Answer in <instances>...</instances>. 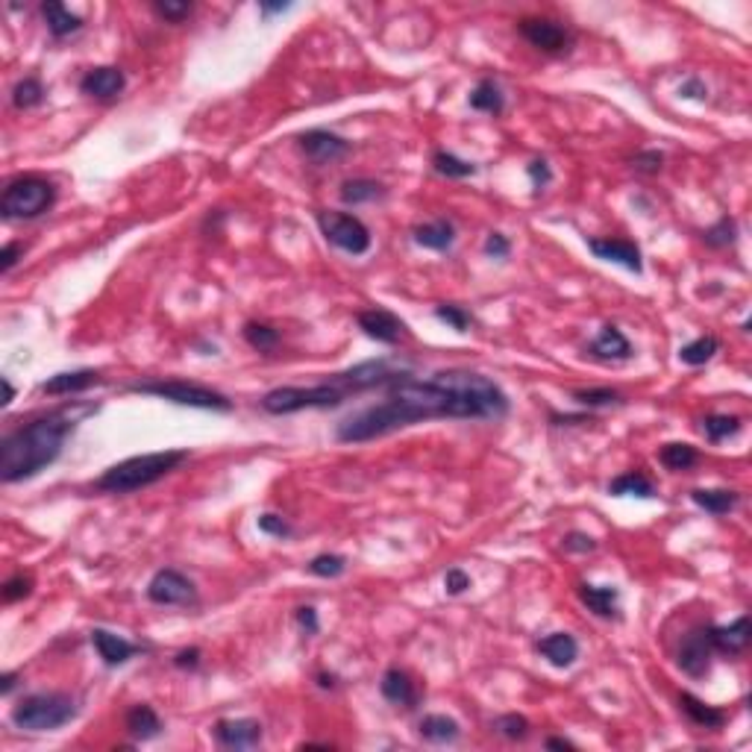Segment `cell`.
Returning a JSON list of instances; mask_svg holds the SVG:
<instances>
[{
	"instance_id": "cell-1",
	"label": "cell",
	"mask_w": 752,
	"mask_h": 752,
	"mask_svg": "<svg viewBox=\"0 0 752 752\" xmlns=\"http://www.w3.org/2000/svg\"><path fill=\"white\" fill-rule=\"evenodd\" d=\"M508 415V397L494 379L474 370H441L433 376H397L385 400L338 424V441L365 444L426 420H497Z\"/></svg>"
},
{
	"instance_id": "cell-2",
	"label": "cell",
	"mask_w": 752,
	"mask_h": 752,
	"mask_svg": "<svg viewBox=\"0 0 752 752\" xmlns=\"http://www.w3.org/2000/svg\"><path fill=\"white\" fill-rule=\"evenodd\" d=\"M92 412L95 406H65L12 429L0 441V479L6 485H12L47 470L62 456L65 441L77 429L79 420Z\"/></svg>"
},
{
	"instance_id": "cell-3",
	"label": "cell",
	"mask_w": 752,
	"mask_h": 752,
	"mask_svg": "<svg viewBox=\"0 0 752 752\" xmlns=\"http://www.w3.org/2000/svg\"><path fill=\"white\" fill-rule=\"evenodd\" d=\"M397 376H403V374L391 370L388 359H374V362H362V365L344 370V374H333V376H326L324 383L309 385V388H297V385L274 388L259 400V406H262L268 415H294V412H303V409H335L353 394L391 385Z\"/></svg>"
},
{
	"instance_id": "cell-4",
	"label": "cell",
	"mask_w": 752,
	"mask_h": 752,
	"mask_svg": "<svg viewBox=\"0 0 752 752\" xmlns=\"http://www.w3.org/2000/svg\"><path fill=\"white\" fill-rule=\"evenodd\" d=\"M188 456H192L188 450H159V453L129 456L109 467L103 476H97L95 491H100V494H136V491L156 485L159 479L174 474L183 461H188Z\"/></svg>"
},
{
	"instance_id": "cell-5",
	"label": "cell",
	"mask_w": 752,
	"mask_h": 752,
	"mask_svg": "<svg viewBox=\"0 0 752 752\" xmlns=\"http://www.w3.org/2000/svg\"><path fill=\"white\" fill-rule=\"evenodd\" d=\"M77 699L71 694H59V690H47V694H29L12 708L15 729L24 731H54L71 723L77 717Z\"/></svg>"
},
{
	"instance_id": "cell-6",
	"label": "cell",
	"mask_w": 752,
	"mask_h": 752,
	"mask_svg": "<svg viewBox=\"0 0 752 752\" xmlns=\"http://www.w3.org/2000/svg\"><path fill=\"white\" fill-rule=\"evenodd\" d=\"M133 394H147L159 400H170L177 406L188 409H206V412H233V400L224 397L215 388L186 383V379H145V383L127 385Z\"/></svg>"
},
{
	"instance_id": "cell-7",
	"label": "cell",
	"mask_w": 752,
	"mask_h": 752,
	"mask_svg": "<svg viewBox=\"0 0 752 752\" xmlns=\"http://www.w3.org/2000/svg\"><path fill=\"white\" fill-rule=\"evenodd\" d=\"M56 203V186L45 177H18L4 188L0 212L6 220H33Z\"/></svg>"
},
{
	"instance_id": "cell-8",
	"label": "cell",
	"mask_w": 752,
	"mask_h": 752,
	"mask_svg": "<svg viewBox=\"0 0 752 752\" xmlns=\"http://www.w3.org/2000/svg\"><path fill=\"white\" fill-rule=\"evenodd\" d=\"M318 227L333 247L350 256H362L370 250V229L350 212H318Z\"/></svg>"
},
{
	"instance_id": "cell-9",
	"label": "cell",
	"mask_w": 752,
	"mask_h": 752,
	"mask_svg": "<svg viewBox=\"0 0 752 752\" xmlns=\"http://www.w3.org/2000/svg\"><path fill=\"white\" fill-rule=\"evenodd\" d=\"M147 599L153 606H188L197 599V588L188 576H183L174 567L156 570L153 579L147 583Z\"/></svg>"
},
{
	"instance_id": "cell-10",
	"label": "cell",
	"mask_w": 752,
	"mask_h": 752,
	"mask_svg": "<svg viewBox=\"0 0 752 752\" xmlns=\"http://www.w3.org/2000/svg\"><path fill=\"white\" fill-rule=\"evenodd\" d=\"M711 656H715V644H711L708 626H697L682 638L676 665L682 667V673H688L690 679H703L711 670Z\"/></svg>"
},
{
	"instance_id": "cell-11",
	"label": "cell",
	"mask_w": 752,
	"mask_h": 752,
	"mask_svg": "<svg viewBox=\"0 0 752 752\" xmlns=\"http://www.w3.org/2000/svg\"><path fill=\"white\" fill-rule=\"evenodd\" d=\"M517 29L529 45L544 50V54H567L574 47V33L565 24L550 21V18H524Z\"/></svg>"
},
{
	"instance_id": "cell-12",
	"label": "cell",
	"mask_w": 752,
	"mask_h": 752,
	"mask_svg": "<svg viewBox=\"0 0 752 752\" xmlns=\"http://www.w3.org/2000/svg\"><path fill=\"white\" fill-rule=\"evenodd\" d=\"M297 142H300V150H303L315 165L338 162V159H344L350 153L347 138L329 133V129H306V133H300Z\"/></svg>"
},
{
	"instance_id": "cell-13",
	"label": "cell",
	"mask_w": 752,
	"mask_h": 752,
	"mask_svg": "<svg viewBox=\"0 0 752 752\" xmlns=\"http://www.w3.org/2000/svg\"><path fill=\"white\" fill-rule=\"evenodd\" d=\"M262 723L253 717L218 720L215 723V740L227 749H256L262 744Z\"/></svg>"
},
{
	"instance_id": "cell-14",
	"label": "cell",
	"mask_w": 752,
	"mask_h": 752,
	"mask_svg": "<svg viewBox=\"0 0 752 752\" xmlns=\"http://www.w3.org/2000/svg\"><path fill=\"white\" fill-rule=\"evenodd\" d=\"M588 250L597 259L611 265H620L632 270V274H640L644 270V262H640V247L635 242H626V238H591Z\"/></svg>"
},
{
	"instance_id": "cell-15",
	"label": "cell",
	"mask_w": 752,
	"mask_h": 752,
	"mask_svg": "<svg viewBox=\"0 0 752 752\" xmlns=\"http://www.w3.org/2000/svg\"><path fill=\"white\" fill-rule=\"evenodd\" d=\"M356 320L365 329V335L379 341V344H397L406 335V324L388 309H365V312H359Z\"/></svg>"
},
{
	"instance_id": "cell-16",
	"label": "cell",
	"mask_w": 752,
	"mask_h": 752,
	"mask_svg": "<svg viewBox=\"0 0 752 752\" xmlns=\"http://www.w3.org/2000/svg\"><path fill=\"white\" fill-rule=\"evenodd\" d=\"M124 86H127V77L121 68H115V65L92 68V71L79 79V92L95 100H115L124 92Z\"/></svg>"
},
{
	"instance_id": "cell-17",
	"label": "cell",
	"mask_w": 752,
	"mask_h": 752,
	"mask_svg": "<svg viewBox=\"0 0 752 752\" xmlns=\"http://www.w3.org/2000/svg\"><path fill=\"white\" fill-rule=\"evenodd\" d=\"M379 690L388 699L391 706H403V708H417L420 703V690L415 685V679L400 667H388L383 673V682H379Z\"/></svg>"
},
{
	"instance_id": "cell-18",
	"label": "cell",
	"mask_w": 752,
	"mask_h": 752,
	"mask_svg": "<svg viewBox=\"0 0 752 752\" xmlns=\"http://www.w3.org/2000/svg\"><path fill=\"white\" fill-rule=\"evenodd\" d=\"M100 383V374L92 368H79V370H62V374L47 376L42 383V391L47 397H68V394H83L92 385Z\"/></svg>"
},
{
	"instance_id": "cell-19",
	"label": "cell",
	"mask_w": 752,
	"mask_h": 752,
	"mask_svg": "<svg viewBox=\"0 0 752 752\" xmlns=\"http://www.w3.org/2000/svg\"><path fill=\"white\" fill-rule=\"evenodd\" d=\"M711 644H715V653L720 656H740L749 647V617L740 615L735 624L729 626H708Z\"/></svg>"
},
{
	"instance_id": "cell-20",
	"label": "cell",
	"mask_w": 752,
	"mask_h": 752,
	"mask_svg": "<svg viewBox=\"0 0 752 752\" xmlns=\"http://www.w3.org/2000/svg\"><path fill=\"white\" fill-rule=\"evenodd\" d=\"M92 644L97 649V656L103 658L106 667H121L138 653V647L133 640L115 635V632H109V629H92Z\"/></svg>"
},
{
	"instance_id": "cell-21",
	"label": "cell",
	"mask_w": 752,
	"mask_h": 752,
	"mask_svg": "<svg viewBox=\"0 0 752 752\" xmlns=\"http://www.w3.org/2000/svg\"><path fill=\"white\" fill-rule=\"evenodd\" d=\"M588 353L594 359H603V362H626V359H632V344L615 324H606L599 329V335L591 341Z\"/></svg>"
},
{
	"instance_id": "cell-22",
	"label": "cell",
	"mask_w": 752,
	"mask_h": 752,
	"mask_svg": "<svg viewBox=\"0 0 752 752\" xmlns=\"http://www.w3.org/2000/svg\"><path fill=\"white\" fill-rule=\"evenodd\" d=\"M538 653L544 656L553 667L565 670L579 658V644L570 632H553V635L538 640Z\"/></svg>"
},
{
	"instance_id": "cell-23",
	"label": "cell",
	"mask_w": 752,
	"mask_h": 752,
	"mask_svg": "<svg viewBox=\"0 0 752 752\" xmlns=\"http://www.w3.org/2000/svg\"><path fill=\"white\" fill-rule=\"evenodd\" d=\"M579 599L588 606V611H594L597 617H617L620 611V591L615 585H579Z\"/></svg>"
},
{
	"instance_id": "cell-24",
	"label": "cell",
	"mask_w": 752,
	"mask_h": 752,
	"mask_svg": "<svg viewBox=\"0 0 752 752\" xmlns=\"http://www.w3.org/2000/svg\"><path fill=\"white\" fill-rule=\"evenodd\" d=\"M456 242V227L450 224L447 218H435L429 220V224H420L415 227V244L426 247V250H438V253H444Z\"/></svg>"
},
{
	"instance_id": "cell-25",
	"label": "cell",
	"mask_w": 752,
	"mask_h": 752,
	"mask_svg": "<svg viewBox=\"0 0 752 752\" xmlns=\"http://www.w3.org/2000/svg\"><path fill=\"white\" fill-rule=\"evenodd\" d=\"M42 15H45V24H47L54 38L74 36L83 29V18L74 15L71 9H68L65 4H59V0H47V4H42Z\"/></svg>"
},
{
	"instance_id": "cell-26",
	"label": "cell",
	"mask_w": 752,
	"mask_h": 752,
	"mask_svg": "<svg viewBox=\"0 0 752 752\" xmlns=\"http://www.w3.org/2000/svg\"><path fill=\"white\" fill-rule=\"evenodd\" d=\"M690 500L708 511V515H729L731 508H735L740 503V494L738 491H731V488H697V491H690Z\"/></svg>"
},
{
	"instance_id": "cell-27",
	"label": "cell",
	"mask_w": 752,
	"mask_h": 752,
	"mask_svg": "<svg viewBox=\"0 0 752 752\" xmlns=\"http://www.w3.org/2000/svg\"><path fill=\"white\" fill-rule=\"evenodd\" d=\"M417 731H420V738L429 740V744H453V740H459V735H461V726L447 715H426L417 723Z\"/></svg>"
},
{
	"instance_id": "cell-28",
	"label": "cell",
	"mask_w": 752,
	"mask_h": 752,
	"mask_svg": "<svg viewBox=\"0 0 752 752\" xmlns=\"http://www.w3.org/2000/svg\"><path fill=\"white\" fill-rule=\"evenodd\" d=\"M127 731L133 735L136 740H150V738H159V731H162V720L150 706H133L127 711Z\"/></svg>"
},
{
	"instance_id": "cell-29",
	"label": "cell",
	"mask_w": 752,
	"mask_h": 752,
	"mask_svg": "<svg viewBox=\"0 0 752 752\" xmlns=\"http://www.w3.org/2000/svg\"><path fill=\"white\" fill-rule=\"evenodd\" d=\"M506 106V97H503V88L497 86V79H479L476 88L470 92V109H476V112H485V115H500Z\"/></svg>"
},
{
	"instance_id": "cell-30",
	"label": "cell",
	"mask_w": 752,
	"mask_h": 752,
	"mask_svg": "<svg viewBox=\"0 0 752 752\" xmlns=\"http://www.w3.org/2000/svg\"><path fill=\"white\" fill-rule=\"evenodd\" d=\"M608 494L611 497H640V500H653L656 497V485L640 474V470H629V474H620L617 479L608 483Z\"/></svg>"
},
{
	"instance_id": "cell-31",
	"label": "cell",
	"mask_w": 752,
	"mask_h": 752,
	"mask_svg": "<svg viewBox=\"0 0 752 752\" xmlns=\"http://www.w3.org/2000/svg\"><path fill=\"white\" fill-rule=\"evenodd\" d=\"M679 706L690 717V723H697V726H703V729H720V726L726 723L723 711L715 708V706H706L703 699H697L694 694H682Z\"/></svg>"
},
{
	"instance_id": "cell-32",
	"label": "cell",
	"mask_w": 752,
	"mask_h": 752,
	"mask_svg": "<svg viewBox=\"0 0 752 752\" xmlns=\"http://www.w3.org/2000/svg\"><path fill=\"white\" fill-rule=\"evenodd\" d=\"M383 194H385V188L379 186L376 179L359 177V179H347V183H341V200H344L347 206H362V203H370V200H376Z\"/></svg>"
},
{
	"instance_id": "cell-33",
	"label": "cell",
	"mask_w": 752,
	"mask_h": 752,
	"mask_svg": "<svg viewBox=\"0 0 752 752\" xmlns=\"http://www.w3.org/2000/svg\"><path fill=\"white\" fill-rule=\"evenodd\" d=\"M717 353H720V338L717 335H699L697 341H690V344H685L679 350V362H685L690 368H699V365L711 362Z\"/></svg>"
},
{
	"instance_id": "cell-34",
	"label": "cell",
	"mask_w": 752,
	"mask_h": 752,
	"mask_svg": "<svg viewBox=\"0 0 752 752\" xmlns=\"http://www.w3.org/2000/svg\"><path fill=\"white\" fill-rule=\"evenodd\" d=\"M433 168L438 170L441 177H450V179H467L476 174V165L467 162V159H459L456 153H450V150H435L433 153Z\"/></svg>"
},
{
	"instance_id": "cell-35",
	"label": "cell",
	"mask_w": 752,
	"mask_h": 752,
	"mask_svg": "<svg viewBox=\"0 0 752 752\" xmlns=\"http://www.w3.org/2000/svg\"><path fill=\"white\" fill-rule=\"evenodd\" d=\"M740 426L744 424H740V417H735V415H706L703 417V433L711 444H720V441L738 435Z\"/></svg>"
},
{
	"instance_id": "cell-36",
	"label": "cell",
	"mask_w": 752,
	"mask_h": 752,
	"mask_svg": "<svg viewBox=\"0 0 752 752\" xmlns=\"http://www.w3.org/2000/svg\"><path fill=\"white\" fill-rule=\"evenodd\" d=\"M574 400L588 409H606V406H624L626 397L615 388H576Z\"/></svg>"
},
{
	"instance_id": "cell-37",
	"label": "cell",
	"mask_w": 752,
	"mask_h": 752,
	"mask_svg": "<svg viewBox=\"0 0 752 752\" xmlns=\"http://www.w3.org/2000/svg\"><path fill=\"white\" fill-rule=\"evenodd\" d=\"M661 465L670 467V470H690L699 461V453H697V447H690V444H665L661 447Z\"/></svg>"
},
{
	"instance_id": "cell-38",
	"label": "cell",
	"mask_w": 752,
	"mask_h": 752,
	"mask_svg": "<svg viewBox=\"0 0 752 752\" xmlns=\"http://www.w3.org/2000/svg\"><path fill=\"white\" fill-rule=\"evenodd\" d=\"M244 341L259 353H268L279 344V329L262 324V320H250V324H244Z\"/></svg>"
},
{
	"instance_id": "cell-39",
	"label": "cell",
	"mask_w": 752,
	"mask_h": 752,
	"mask_svg": "<svg viewBox=\"0 0 752 752\" xmlns=\"http://www.w3.org/2000/svg\"><path fill=\"white\" fill-rule=\"evenodd\" d=\"M45 86L38 77H24L21 83H15L12 88V106L15 109H33L45 100Z\"/></svg>"
},
{
	"instance_id": "cell-40",
	"label": "cell",
	"mask_w": 752,
	"mask_h": 752,
	"mask_svg": "<svg viewBox=\"0 0 752 752\" xmlns=\"http://www.w3.org/2000/svg\"><path fill=\"white\" fill-rule=\"evenodd\" d=\"M735 238H738V224H735V218H720L715 227H708L706 233H703V242L708 247H729V244H735Z\"/></svg>"
},
{
	"instance_id": "cell-41",
	"label": "cell",
	"mask_w": 752,
	"mask_h": 752,
	"mask_svg": "<svg viewBox=\"0 0 752 752\" xmlns=\"http://www.w3.org/2000/svg\"><path fill=\"white\" fill-rule=\"evenodd\" d=\"M347 570V558L344 556H335V553H320L309 561V574L320 576V579H335Z\"/></svg>"
},
{
	"instance_id": "cell-42",
	"label": "cell",
	"mask_w": 752,
	"mask_h": 752,
	"mask_svg": "<svg viewBox=\"0 0 752 752\" xmlns=\"http://www.w3.org/2000/svg\"><path fill=\"white\" fill-rule=\"evenodd\" d=\"M494 729L508 740H526L529 738V720L524 715H503L494 720Z\"/></svg>"
},
{
	"instance_id": "cell-43",
	"label": "cell",
	"mask_w": 752,
	"mask_h": 752,
	"mask_svg": "<svg viewBox=\"0 0 752 752\" xmlns=\"http://www.w3.org/2000/svg\"><path fill=\"white\" fill-rule=\"evenodd\" d=\"M153 9H156L159 18H165L168 24H183L186 18L194 12V6L186 4V0H156Z\"/></svg>"
},
{
	"instance_id": "cell-44",
	"label": "cell",
	"mask_w": 752,
	"mask_h": 752,
	"mask_svg": "<svg viewBox=\"0 0 752 752\" xmlns=\"http://www.w3.org/2000/svg\"><path fill=\"white\" fill-rule=\"evenodd\" d=\"M435 318L444 320V324H450V326L456 329V333H467V326L474 324V315H470L467 309L453 306V303H441L435 309Z\"/></svg>"
},
{
	"instance_id": "cell-45",
	"label": "cell",
	"mask_w": 752,
	"mask_h": 752,
	"mask_svg": "<svg viewBox=\"0 0 752 752\" xmlns=\"http://www.w3.org/2000/svg\"><path fill=\"white\" fill-rule=\"evenodd\" d=\"M29 594H33V579L24 574H15L4 583V603H18V599H27Z\"/></svg>"
},
{
	"instance_id": "cell-46",
	"label": "cell",
	"mask_w": 752,
	"mask_h": 752,
	"mask_svg": "<svg viewBox=\"0 0 752 752\" xmlns=\"http://www.w3.org/2000/svg\"><path fill=\"white\" fill-rule=\"evenodd\" d=\"M259 533H265V535H274V538H288L294 533L292 524H288L285 517H279V515H262L259 517Z\"/></svg>"
},
{
	"instance_id": "cell-47",
	"label": "cell",
	"mask_w": 752,
	"mask_h": 752,
	"mask_svg": "<svg viewBox=\"0 0 752 752\" xmlns=\"http://www.w3.org/2000/svg\"><path fill=\"white\" fill-rule=\"evenodd\" d=\"M467 588H470V576L461 567H450L447 574H444V591H447L450 597L465 594Z\"/></svg>"
},
{
	"instance_id": "cell-48",
	"label": "cell",
	"mask_w": 752,
	"mask_h": 752,
	"mask_svg": "<svg viewBox=\"0 0 752 752\" xmlns=\"http://www.w3.org/2000/svg\"><path fill=\"white\" fill-rule=\"evenodd\" d=\"M526 174H529V179H533L535 192H544V188L550 186V179H553V170H550V165L544 162V159H535V162H529Z\"/></svg>"
},
{
	"instance_id": "cell-49",
	"label": "cell",
	"mask_w": 752,
	"mask_h": 752,
	"mask_svg": "<svg viewBox=\"0 0 752 752\" xmlns=\"http://www.w3.org/2000/svg\"><path fill=\"white\" fill-rule=\"evenodd\" d=\"M24 244L21 242H9V244H4V250H0V270H4V274H9V270H12L18 262H21L24 259Z\"/></svg>"
},
{
	"instance_id": "cell-50",
	"label": "cell",
	"mask_w": 752,
	"mask_h": 752,
	"mask_svg": "<svg viewBox=\"0 0 752 752\" xmlns=\"http://www.w3.org/2000/svg\"><path fill=\"white\" fill-rule=\"evenodd\" d=\"M661 162H665V156H661L658 150H644V153H638L635 159H632L635 170H644V174H658Z\"/></svg>"
},
{
	"instance_id": "cell-51",
	"label": "cell",
	"mask_w": 752,
	"mask_h": 752,
	"mask_svg": "<svg viewBox=\"0 0 752 752\" xmlns=\"http://www.w3.org/2000/svg\"><path fill=\"white\" fill-rule=\"evenodd\" d=\"M485 253H488L491 259H508L511 242H508L503 233H488V238H485Z\"/></svg>"
},
{
	"instance_id": "cell-52",
	"label": "cell",
	"mask_w": 752,
	"mask_h": 752,
	"mask_svg": "<svg viewBox=\"0 0 752 752\" xmlns=\"http://www.w3.org/2000/svg\"><path fill=\"white\" fill-rule=\"evenodd\" d=\"M565 550L567 553H591V550H597V541L588 533H570L565 535Z\"/></svg>"
},
{
	"instance_id": "cell-53",
	"label": "cell",
	"mask_w": 752,
	"mask_h": 752,
	"mask_svg": "<svg viewBox=\"0 0 752 752\" xmlns=\"http://www.w3.org/2000/svg\"><path fill=\"white\" fill-rule=\"evenodd\" d=\"M297 626L306 632V635H318V629H320V624H318V611L312 608V606H300L297 608Z\"/></svg>"
},
{
	"instance_id": "cell-54",
	"label": "cell",
	"mask_w": 752,
	"mask_h": 752,
	"mask_svg": "<svg viewBox=\"0 0 752 752\" xmlns=\"http://www.w3.org/2000/svg\"><path fill=\"white\" fill-rule=\"evenodd\" d=\"M174 665L179 670H197L200 667V649L197 647H188V649H179L174 656Z\"/></svg>"
},
{
	"instance_id": "cell-55",
	"label": "cell",
	"mask_w": 752,
	"mask_h": 752,
	"mask_svg": "<svg viewBox=\"0 0 752 752\" xmlns=\"http://www.w3.org/2000/svg\"><path fill=\"white\" fill-rule=\"evenodd\" d=\"M679 95L682 97H694V100H706L708 97V88H706V83L703 79H688V83H682L679 86Z\"/></svg>"
},
{
	"instance_id": "cell-56",
	"label": "cell",
	"mask_w": 752,
	"mask_h": 752,
	"mask_svg": "<svg viewBox=\"0 0 752 752\" xmlns=\"http://www.w3.org/2000/svg\"><path fill=\"white\" fill-rule=\"evenodd\" d=\"M15 685H18V673H4V679H0V694L9 697Z\"/></svg>"
},
{
	"instance_id": "cell-57",
	"label": "cell",
	"mask_w": 752,
	"mask_h": 752,
	"mask_svg": "<svg viewBox=\"0 0 752 752\" xmlns=\"http://www.w3.org/2000/svg\"><path fill=\"white\" fill-rule=\"evenodd\" d=\"M547 749H576V744L567 738H547Z\"/></svg>"
},
{
	"instance_id": "cell-58",
	"label": "cell",
	"mask_w": 752,
	"mask_h": 752,
	"mask_svg": "<svg viewBox=\"0 0 752 752\" xmlns=\"http://www.w3.org/2000/svg\"><path fill=\"white\" fill-rule=\"evenodd\" d=\"M259 9H262V15H277V12L292 9V4H259Z\"/></svg>"
},
{
	"instance_id": "cell-59",
	"label": "cell",
	"mask_w": 752,
	"mask_h": 752,
	"mask_svg": "<svg viewBox=\"0 0 752 752\" xmlns=\"http://www.w3.org/2000/svg\"><path fill=\"white\" fill-rule=\"evenodd\" d=\"M4 388H6V400H4V406H9L15 400V388H12V383H9V379L4 376Z\"/></svg>"
},
{
	"instance_id": "cell-60",
	"label": "cell",
	"mask_w": 752,
	"mask_h": 752,
	"mask_svg": "<svg viewBox=\"0 0 752 752\" xmlns=\"http://www.w3.org/2000/svg\"><path fill=\"white\" fill-rule=\"evenodd\" d=\"M318 685H320V688H335V676L318 673Z\"/></svg>"
}]
</instances>
